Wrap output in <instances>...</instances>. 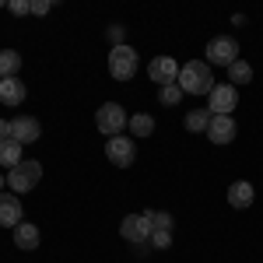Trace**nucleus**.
Wrapping results in <instances>:
<instances>
[{
	"label": "nucleus",
	"instance_id": "obj_1",
	"mask_svg": "<svg viewBox=\"0 0 263 263\" xmlns=\"http://www.w3.org/2000/svg\"><path fill=\"white\" fill-rule=\"evenodd\" d=\"M182 95H211V88H214V74H211V67L207 60H190L179 67V81Z\"/></svg>",
	"mask_w": 263,
	"mask_h": 263
},
{
	"label": "nucleus",
	"instance_id": "obj_2",
	"mask_svg": "<svg viewBox=\"0 0 263 263\" xmlns=\"http://www.w3.org/2000/svg\"><path fill=\"white\" fill-rule=\"evenodd\" d=\"M126 123H130V112L123 109L120 102H105L95 112V130H99L102 137H120L123 130H126Z\"/></svg>",
	"mask_w": 263,
	"mask_h": 263
},
{
	"label": "nucleus",
	"instance_id": "obj_3",
	"mask_svg": "<svg viewBox=\"0 0 263 263\" xmlns=\"http://www.w3.org/2000/svg\"><path fill=\"white\" fill-rule=\"evenodd\" d=\"M39 179H42V165L25 158L21 165H14V168L7 172V190H11V193H32V190L39 186Z\"/></svg>",
	"mask_w": 263,
	"mask_h": 263
},
{
	"label": "nucleus",
	"instance_id": "obj_4",
	"mask_svg": "<svg viewBox=\"0 0 263 263\" xmlns=\"http://www.w3.org/2000/svg\"><path fill=\"white\" fill-rule=\"evenodd\" d=\"M203 57H207V67H232V63L239 60V42L232 39V35H214V39L207 42Z\"/></svg>",
	"mask_w": 263,
	"mask_h": 263
},
{
	"label": "nucleus",
	"instance_id": "obj_5",
	"mask_svg": "<svg viewBox=\"0 0 263 263\" xmlns=\"http://www.w3.org/2000/svg\"><path fill=\"white\" fill-rule=\"evenodd\" d=\"M109 74L116 81H130L137 74V49L134 46H112L109 49Z\"/></svg>",
	"mask_w": 263,
	"mask_h": 263
},
{
	"label": "nucleus",
	"instance_id": "obj_6",
	"mask_svg": "<svg viewBox=\"0 0 263 263\" xmlns=\"http://www.w3.org/2000/svg\"><path fill=\"white\" fill-rule=\"evenodd\" d=\"M105 158L116 165V168H130V165L137 162V141L126 137V134L109 137V141H105Z\"/></svg>",
	"mask_w": 263,
	"mask_h": 263
},
{
	"label": "nucleus",
	"instance_id": "obj_7",
	"mask_svg": "<svg viewBox=\"0 0 263 263\" xmlns=\"http://www.w3.org/2000/svg\"><path fill=\"white\" fill-rule=\"evenodd\" d=\"M239 105V88L235 84H214L207 95V112L211 116H232Z\"/></svg>",
	"mask_w": 263,
	"mask_h": 263
},
{
	"label": "nucleus",
	"instance_id": "obj_8",
	"mask_svg": "<svg viewBox=\"0 0 263 263\" xmlns=\"http://www.w3.org/2000/svg\"><path fill=\"white\" fill-rule=\"evenodd\" d=\"M120 235L134 246L151 242V221H147V214H126L120 224Z\"/></svg>",
	"mask_w": 263,
	"mask_h": 263
},
{
	"label": "nucleus",
	"instance_id": "obj_9",
	"mask_svg": "<svg viewBox=\"0 0 263 263\" xmlns=\"http://www.w3.org/2000/svg\"><path fill=\"white\" fill-rule=\"evenodd\" d=\"M147 78L158 84V88L176 84V81H179V63L172 60V57H155V60H151V67H147Z\"/></svg>",
	"mask_w": 263,
	"mask_h": 263
},
{
	"label": "nucleus",
	"instance_id": "obj_10",
	"mask_svg": "<svg viewBox=\"0 0 263 263\" xmlns=\"http://www.w3.org/2000/svg\"><path fill=\"white\" fill-rule=\"evenodd\" d=\"M39 137H42V126H39L35 116H14L11 120V141H18L21 147L25 144H35Z\"/></svg>",
	"mask_w": 263,
	"mask_h": 263
},
{
	"label": "nucleus",
	"instance_id": "obj_11",
	"mask_svg": "<svg viewBox=\"0 0 263 263\" xmlns=\"http://www.w3.org/2000/svg\"><path fill=\"white\" fill-rule=\"evenodd\" d=\"M21 221H25V207H21V200L11 197V190H4V193H0V224L14 232Z\"/></svg>",
	"mask_w": 263,
	"mask_h": 263
},
{
	"label": "nucleus",
	"instance_id": "obj_12",
	"mask_svg": "<svg viewBox=\"0 0 263 263\" xmlns=\"http://www.w3.org/2000/svg\"><path fill=\"white\" fill-rule=\"evenodd\" d=\"M235 134H239L235 116H211V126H207V141L211 144H232Z\"/></svg>",
	"mask_w": 263,
	"mask_h": 263
},
{
	"label": "nucleus",
	"instance_id": "obj_13",
	"mask_svg": "<svg viewBox=\"0 0 263 263\" xmlns=\"http://www.w3.org/2000/svg\"><path fill=\"white\" fill-rule=\"evenodd\" d=\"M14 246L18 249H25V253H32V249H39V242H42V232H39V224H32V221H21L14 232Z\"/></svg>",
	"mask_w": 263,
	"mask_h": 263
},
{
	"label": "nucleus",
	"instance_id": "obj_14",
	"mask_svg": "<svg viewBox=\"0 0 263 263\" xmlns=\"http://www.w3.org/2000/svg\"><path fill=\"white\" fill-rule=\"evenodd\" d=\"M253 197H256V190H253V182L246 179H235L228 186V203L235 207V211H246V207H253Z\"/></svg>",
	"mask_w": 263,
	"mask_h": 263
},
{
	"label": "nucleus",
	"instance_id": "obj_15",
	"mask_svg": "<svg viewBox=\"0 0 263 263\" xmlns=\"http://www.w3.org/2000/svg\"><path fill=\"white\" fill-rule=\"evenodd\" d=\"M25 95H28V88L21 78H0V102L4 105H21Z\"/></svg>",
	"mask_w": 263,
	"mask_h": 263
},
{
	"label": "nucleus",
	"instance_id": "obj_16",
	"mask_svg": "<svg viewBox=\"0 0 263 263\" xmlns=\"http://www.w3.org/2000/svg\"><path fill=\"white\" fill-rule=\"evenodd\" d=\"M126 130H130V137H134V141L151 137V134H155V116H151V112H134L130 123H126Z\"/></svg>",
	"mask_w": 263,
	"mask_h": 263
},
{
	"label": "nucleus",
	"instance_id": "obj_17",
	"mask_svg": "<svg viewBox=\"0 0 263 263\" xmlns=\"http://www.w3.org/2000/svg\"><path fill=\"white\" fill-rule=\"evenodd\" d=\"M21 162H25V158H21V144L11 141V137H7V141H0V168H7V172H11V168L21 165Z\"/></svg>",
	"mask_w": 263,
	"mask_h": 263
},
{
	"label": "nucleus",
	"instance_id": "obj_18",
	"mask_svg": "<svg viewBox=\"0 0 263 263\" xmlns=\"http://www.w3.org/2000/svg\"><path fill=\"white\" fill-rule=\"evenodd\" d=\"M182 126H186L190 134H207V126H211V112H207V109H190L186 120H182Z\"/></svg>",
	"mask_w": 263,
	"mask_h": 263
},
{
	"label": "nucleus",
	"instance_id": "obj_19",
	"mask_svg": "<svg viewBox=\"0 0 263 263\" xmlns=\"http://www.w3.org/2000/svg\"><path fill=\"white\" fill-rule=\"evenodd\" d=\"M21 53L18 49H0V78H18Z\"/></svg>",
	"mask_w": 263,
	"mask_h": 263
},
{
	"label": "nucleus",
	"instance_id": "obj_20",
	"mask_svg": "<svg viewBox=\"0 0 263 263\" xmlns=\"http://www.w3.org/2000/svg\"><path fill=\"white\" fill-rule=\"evenodd\" d=\"M249 81H253V67L239 57V60L228 67V84H235V88H239V84H249Z\"/></svg>",
	"mask_w": 263,
	"mask_h": 263
},
{
	"label": "nucleus",
	"instance_id": "obj_21",
	"mask_svg": "<svg viewBox=\"0 0 263 263\" xmlns=\"http://www.w3.org/2000/svg\"><path fill=\"white\" fill-rule=\"evenodd\" d=\"M147 214V221H151V232H172V214L168 211H144Z\"/></svg>",
	"mask_w": 263,
	"mask_h": 263
},
{
	"label": "nucleus",
	"instance_id": "obj_22",
	"mask_svg": "<svg viewBox=\"0 0 263 263\" xmlns=\"http://www.w3.org/2000/svg\"><path fill=\"white\" fill-rule=\"evenodd\" d=\"M179 99H182L179 84H165V88H158V102H162V105H179Z\"/></svg>",
	"mask_w": 263,
	"mask_h": 263
},
{
	"label": "nucleus",
	"instance_id": "obj_23",
	"mask_svg": "<svg viewBox=\"0 0 263 263\" xmlns=\"http://www.w3.org/2000/svg\"><path fill=\"white\" fill-rule=\"evenodd\" d=\"M7 11H11L14 18H25V14H32V0H11Z\"/></svg>",
	"mask_w": 263,
	"mask_h": 263
},
{
	"label": "nucleus",
	"instance_id": "obj_24",
	"mask_svg": "<svg viewBox=\"0 0 263 263\" xmlns=\"http://www.w3.org/2000/svg\"><path fill=\"white\" fill-rule=\"evenodd\" d=\"M172 246V232H151V249H168Z\"/></svg>",
	"mask_w": 263,
	"mask_h": 263
},
{
	"label": "nucleus",
	"instance_id": "obj_25",
	"mask_svg": "<svg viewBox=\"0 0 263 263\" xmlns=\"http://www.w3.org/2000/svg\"><path fill=\"white\" fill-rule=\"evenodd\" d=\"M126 28H123V25H109V42H112V46H126Z\"/></svg>",
	"mask_w": 263,
	"mask_h": 263
},
{
	"label": "nucleus",
	"instance_id": "obj_26",
	"mask_svg": "<svg viewBox=\"0 0 263 263\" xmlns=\"http://www.w3.org/2000/svg\"><path fill=\"white\" fill-rule=\"evenodd\" d=\"M49 11H53V4H49V0H32V14H35V18L49 14Z\"/></svg>",
	"mask_w": 263,
	"mask_h": 263
},
{
	"label": "nucleus",
	"instance_id": "obj_27",
	"mask_svg": "<svg viewBox=\"0 0 263 263\" xmlns=\"http://www.w3.org/2000/svg\"><path fill=\"white\" fill-rule=\"evenodd\" d=\"M7 137H11V123L0 120V141H7Z\"/></svg>",
	"mask_w": 263,
	"mask_h": 263
},
{
	"label": "nucleus",
	"instance_id": "obj_28",
	"mask_svg": "<svg viewBox=\"0 0 263 263\" xmlns=\"http://www.w3.org/2000/svg\"><path fill=\"white\" fill-rule=\"evenodd\" d=\"M7 190V172H0V193Z\"/></svg>",
	"mask_w": 263,
	"mask_h": 263
}]
</instances>
